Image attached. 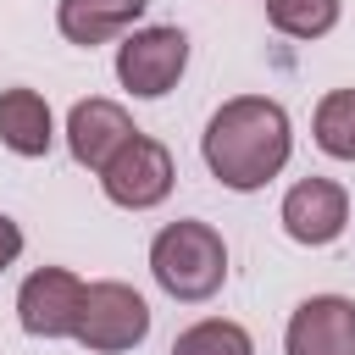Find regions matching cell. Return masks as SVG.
Returning <instances> with one entry per match:
<instances>
[{
	"instance_id": "obj_13",
	"label": "cell",
	"mask_w": 355,
	"mask_h": 355,
	"mask_svg": "<svg viewBox=\"0 0 355 355\" xmlns=\"http://www.w3.org/2000/svg\"><path fill=\"white\" fill-rule=\"evenodd\" d=\"M266 17L288 39H322L338 22V0H266Z\"/></svg>"
},
{
	"instance_id": "obj_3",
	"label": "cell",
	"mask_w": 355,
	"mask_h": 355,
	"mask_svg": "<svg viewBox=\"0 0 355 355\" xmlns=\"http://www.w3.org/2000/svg\"><path fill=\"white\" fill-rule=\"evenodd\" d=\"M172 155H166V144H155L150 133H133L116 155H111V166L100 172V189H105V200L111 205H122V211H150V205H161L166 194H172Z\"/></svg>"
},
{
	"instance_id": "obj_8",
	"label": "cell",
	"mask_w": 355,
	"mask_h": 355,
	"mask_svg": "<svg viewBox=\"0 0 355 355\" xmlns=\"http://www.w3.org/2000/svg\"><path fill=\"white\" fill-rule=\"evenodd\" d=\"M133 133H139V128H133V116H128L116 100H78L72 116H67V150H72V161L89 166V172H105L111 155H116Z\"/></svg>"
},
{
	"instance_id": "obj_6",
	"label": "cell",
	"mask_w": 355,
	"mask_h": 355,
	"mask_svg": "<svg viewBox=\"0 0 355 355\" xmlns=\"http://www.w3.org/2000/svg\"><path fill=\"white\" fill-rule=\"evenodd\" d=\"M83 294H89V283L72 277L67 266H39L17 288V316L33 338H72L78 316H83Z\"/></svg>"
},
{
	"instance_id": "obj_14",
	"label": "cell",
	"mask_w": 355,
	"mask_h": 355,
	"mask_svg": "<svg viewBox=\"0 0 355 355\" xmlns=\"http://www.w3.org/2000/svg\"><path fill=\"white\" fill-rule=\"evenodd\" d=\"M172 355H255V344H250V333L239 322L216 316V322H194L189 333H178Z\"/></svg>"
},
{
	"instance_id": "obj_5",
	"label": "cell",
	"mask_w": 355,
	"mask_h": 355,
	"mask_svg": "<svg viewBox=\"0 0 355 355\" xmlns=\"http://www.w3.org/2000/svg\"><path fill=\"white\" fill-rule=\"evenodd\" d=\"M183 67H189V39H183V28H139V33H128L122 50H116V78H122L139 100L166 94V89L183 78Z\"/></svg>"
},
{
	"instance_id": "obj_2",
	"label": "cell",
	"mask_w": 355,
	"mask_h": 355,
	"mask_svg": "<svg viewBox=\"0 0 355 355\" xmlns=\"http://www.w3.org/2000/svg\"><path fill=\"white\" fill-rule=\"evenodd\" d=\"M150 272L172 300H211L227 277V244L211 222H172L150 244Z\"/></svg>"
},
{
	"instance_id": "obj_7",
	"label": "cell",
	"mask_w": 355,
	"mask_h": 355,
	"mask_svg": "<svg viewBox=\"0 0 355 355\" xmlns=\"http://www.w3.org/2000/svg\"><path fill=\"white\" fill-rule=\"evenodd\" d=\"M288 355H355V300L344 294H311L283 333Z\"/></svg>"
},
{
	"instance_id": "obj_11",
	"label": "cell",
	"mask_w": 355,
	"mask_h": 355,
	"mask_svg": "<svg viewBox=\"0 0 355 355\" xmlns=\"http://www.w3.org/2000/svg\"><path fill=\"white\" fill-rule=\"evenodd\" d=\"M50 139H55L50 105H44L33 89H6V94H0V144L17 150V155H44Z\"/></svg>"
},
{
	"instance_id": "obj_1",
	"label": "cell",
	"mask_w": 355,
	"mask_h": 355,
	"mask_svg": "<svg viewBox=\"0 0 355 355\" xmlns=\"http://www.w3.org/2000/svg\"><path fill=\"white\" fill-rule=\"evenodd\" d=\"M200 150H205V166L216 172V183L250 194V189L272 183L288 161V111L266 94H239L205 122Z\"/></svg>"
},
{
	"instance_id": "obj_10",
	"label": "cell",
	"mask_w": 355,
	"mask_h": 355,
	"mask_svg": "<svg viewBox=\"0 0 355 355\" xmlns=\"http://www.w3.org/2000/svg\"><path fill=\"white\" fill-rule=\"evenodd\" d=\"M150 0H61L55 6V22L72 44H105L116 33H128L139 17H144Z\"/></svg>"
},
{
	"instance_id": "obj_4",
	"label": "cell",
	"mask_w": 355,
	"mask_h": 355,
	"mask_svg": "<svg viewBox=\"0 0 355 355\" xmlns=\"http://www.w3.org/2000/svg\"><path fill=\"white\" fill-rule=\"evenodd\" d=\"M150 333V305L139 300V288L128 283H89L83 294V316H78V344L100 349V355H116V349H133L139 338Z\"/></svg>"
},
{
	"instance_id": "obj_9",
	"label": "cell",
	"mask_w": 355,
	"mask_h": 355,
	"mask_svg": "<svg viewBox=\"0 0 355 355\" xmlns=\"http://www.w3.org/2000/svg\"><path fill=\"white\" fill-rule=\"evenodd\" d=\"M349 222V200L333 178H305L283 194V227L294 244H333Z\"/></svg>"
},
{
	"instance_id": "obj_15",
	"label": "cell",
	"mask_w": 355,
	"mask_h": 355,
	"mask_svg": "<svg viewBox=\"0 0 355 355\" xmlns=\"http://www.w3.org/2000/svg\"><path fill=\"white\" fill-rule=\"evenodd\" d=\"M17 255H22V227H17L11 216H0V272H6Z\"/></svg>"
},
{
	"instance_id": "obj_12",
	"label": "cell",
	"mask_w": 355,
	"mask_h": 355,
	"mask_svg": "<svg viewBox=\"0 0 355 355\" xmlns=\"http://www.w3.org/2000/svg\"><path fill=\"white\" fill-rule=\"evenodd\" d=\"M316 144L338 161H355V89H333L316 105Z\"/></svg>"
}]
</instances>
